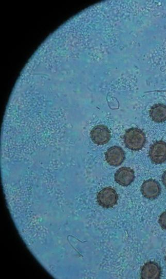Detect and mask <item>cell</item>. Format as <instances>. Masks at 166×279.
I'll return each instance as SVG.
<instances>
[{"instance_id":"7a4b0ae2","label":"cell","mask_w":166,"mask_h":279,"mask_svg":"<svg viewBox=\"0 0 166 279\" xmlns=\"http://www.w3.org/2000/svg\"><path fill=\"white\" fill-rule=\"evenodd\" d=\"M149 156L151 162L156 165H160L166 162V143L158 141L150 147Z\"/></svg>"},{"instance_id":"5b68a950","label":"cell","mask_w":166,"mask_h":279,"mask_svg":"<svg viewBox=\"0 0 166 279\" xmlns=\"http://www.w3.org/2000/svg\"><path fill=\"white\" fill-rule=\"evenodd\" d=\"M161 190L160 184L154 180H149L145 181L141 187L142 195L150 200L157 198L160 195Z\"/></svg>"},{"instance_id":"6da1fadb","label":"cell","mask_w":166,"mask_h":279,"mask_svg":"<svg viewBox=\"0 0 166 279\" xmlns=\"http://www.w3.org/2000/svg\"><path fill=\"white\" fill-rule=\"evenodd\" d=\"M123 139L126 148L134 151L141 150L146 143L144 133L137 128H132L126 130Z\"/></svg>"},{"instance_id":"3957f363","label":"cell","mask_w":166,"mask_h":279,"mask_svg":"<svg viewBox=\"0 0 166 279\" xmlns=\"http://www.w3.org/2000/svg\"><path fill=\"white\" fill-rule=\"evenodd\" d=\"M118 196L116 191L112 188H106L98 194L97 201L101 206L105 208L114 207L117 203Z\"/></svg>"},{"instance_id":"8fae6325","label":"cell","mask_w":166,"mask_h":279,"mask_svg":"<svg viewBox=\"0 0 166 279\" xmlns=\"http://www.w3.org/2000/svg\"><path fill=\"white\" fill-rule=\"evenodd\" d=\"M161 181L163 185L166 188V171L163 173L161 177Z\"/></svg>"},{"instance_id":"52a82bcc","label":"cell","mask_w":166,"mask_h":279,"mask_svg":"<svg viewBox=\"0 0 166 279\" xmlns=\"http://www.w3.org/2000/svg\"><path fill=\"white\" fill-rule=\"evenodd\" d=\"M135 178L134 171L127 167L119 169L115 175L116 182L123 187L130 186L134 182Z\"/></svg>"},{"instance_id":"8992f818","label":"cell","mask_w":166,"mask_h":279,"mask_svg":"<svg viewBox=\"0 0 166 279\" xmlns=\"http://www.w3.org/2000/svg\"><path fill=\"white\" fill-rule=\"evenodd\" d=\"M106 160L107 163L114 167L120 166L125 158L124 151L118 147H113L109 148L105 154Z\"/></svg>"},{"instance_id":"9c48e42d","label":"cell","mask_w":166,"mask_h":279,"mask_svg":"<svg viewBox=\"0 0 166 279\" xmlns=\"http://www.w3.org/2000/svg\"><path fill=\"white\" fill-rule=\"evenodd\" d=\"M151 119L156 123H160L166 121V106L158 104L153 106L150 110Z\"/></svg>"},{"instance_id":"30bf717a","label":"cell","mask_w":166,"mask_h":279,"mask_svg":"<svg viewBox=\"0 0 166 279\" xmlns=\"http://www.w3.org/2000/svg\"><path fill=\"white\" fill-rule=\"evenodd\" d=\"M158 222L160 227L163 229L166 230V211L160 215Z\"/></svg>"},{"instance_id":"7c38bea8","label":"cell","mask_w":166,"mask_h":279,"mask_svg":"<svg viewBox=\"0 0 166 279\" xmlns=\"http://www.w3.org/2000/svg\"><path fill=\"white\" fill-rule=\"evenodd\" d=\"M165 260H166V257H165Z\"/></svg>"},{"instance_id":"ba28073f","label":"cell","mask_w":166,"mask_h":279,"mask_svg":"<svg viewBox=\"0 0 166 279\" xmlns=\"http://www.w3.org/2000/svg\"><path fill=\"white\" fill-rule=\"evenodd\" d=\"M161 269L160 266L154 262H148L142 267L140 272L142 279H158L160 277Z\"/></svg>"},{"instance_id":"277c9868","label":"cell","mask_w":166,"mask_h":279,"mask_svg":"<svg viewBox=\"0 0 166 279\" xmlns=\"http://www.w3.org/2000/svg\"><path fill=\"white\" fill-rule=\"evenodd\" d=\"M92 141L96 145H104L109 142L111 134L109 129L104 125L95 127L90 132Z\"/></svg>"}]
</instances>
